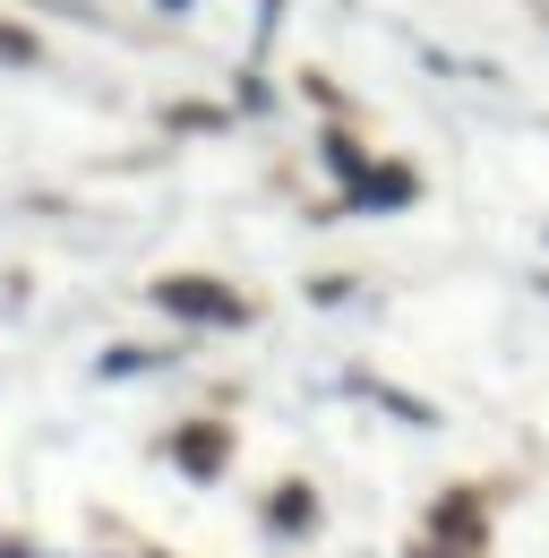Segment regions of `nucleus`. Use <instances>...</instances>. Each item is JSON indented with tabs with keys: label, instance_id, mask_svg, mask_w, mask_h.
Listing matches in <instances>:
<instances>
[{
	"label": "nucleus",
	"instance_id": "1",
	"mask_svg": "<svg viewBox=\"0 0 549 558\" xmlns=\"http://www.w3.org/2000/svg\"><path fill=\"white\" fill-rule=\"evenodd\" d=\"M163 301L190 310V318H241V301L232 292H206V283H163Z\"/></svg>",
	"mask_w": 549,
	"mask_h": 558
}]
</instances>
